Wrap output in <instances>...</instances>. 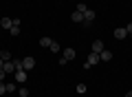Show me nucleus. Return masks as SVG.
<instances>
[{"mask_svg":"<svg viewBox=\"0 0 132 97\" xmlns=\"http://www.w3.org/2000/svg\"><path fill=\"white\" fill-rule=\"evenodd\" d=\"M93 22H95V11L93 9H86L84 11V22H81V24H84V27H90Z\"/></svg>","mask_w":132,"mask_h":97,"instance_id":"obj_1","label":"nucleus"},{"mask_svg":"<svg viewBox=\"0 0 132 97\" xmlns=\"http://www.w3.org/2000/svg\"><path fill=\"white\" fill-rule=\"evenodd\" d=\"M13 79H15L18 84H24V82H27V71H24V69L15 71V73H13Z\"/></svg>","mask_w":132,"mask_h":97,"instance_id":"obj_2","label":"nucleus"},{"mask_svg":"<svg viewBox=\"0 0 132 97\" xmlns=\"http://www.w3.org/2000/svg\"><path fill=\"white\" fill-rule=\"evenodd\" d=\"M33 66H35V60H33V57H22V69L27 71V73L33 69Z\"/></svg>","mask_w":132,"mask_h":97,"instance_id":"obj_3","label":"nucleus"},{"mask_svg":"<svg viewBox=\"0 0 132 97\" xmlns=\"http://www.w3.org/2000/svg\"><path fill=\"white\" fill-rule=\"evenodd\" d=\"M99 62H101V60H99V53H93V51H90V55H88V60H86V64H88V66H97Z\"/></svg>","mask_w":132,"mask_h":97,"instance_id":"obj_4","label":"nucleus"},{"mask_svg":"<svg viewBox=\"0 0 132 97\" xmlns=\"http://www.w3.org/2000/svg\"><path fill=\"white\" fill-rule=\"evenodd\" d=\"M75 57H77V51H75V49H64V60H66V62L75 60Z\"/></svg>","mask_w":132,"mask_h":97,"instance_id":"obj_5","label":"nucleus"},{"mask_svg":"<svg viewBox=\"0 0 132 97\" xmlns=\"http://www.w3.org/2000/svg\"><path fill=\"white\" fill-rule=\"evenodd\" d=\"M99 60H101V62H110V60H112V51H108V49H104V51L99 53Z\"/></svg>","mask_w":132,"mask_h":97,"instance_id":"obj_6","label":"nucleus"},{"mask_svg":"<svg viewBox=\"0 0 132 97\" xmlns=\"http://www.w3.org/2000/svg\"><path fill=\"white\" fill-rule=\"evenodd\" d=\"M112 35H114V40H123V38H128V31L126 29H114Z\"/></svg>","mask_w":132,"mask_h":97,"instance_id":"obj_7","label":"nucleus"},{"mask_svg":"<svg viewBox=\"0 0 132 97\" xmlns=\"http://www.w3.org/2000/svg\"><path fill=\"white\" fill-rule=\"evenodd\" d=\"M104 49H106V46H104V42H101V40H95L93 42V53H101Z\"/></svg>","mask_w":132,"mask_h":97,"instance_id":"obj_8","label":"nucleus"},{"mask_svg":"<svg viewBox=\"0 0 132 97\" xmlns=\"http://www.w3.org/2000/svg\"><path fill=\"white\" fill-rule=\"evenodd\" d=\"M71 20H73V22H77V24L84 22V13H81V11H75V13H71Z\"/></svg>","mask_w":132,"mask_h":97,"instance_id":"obj_9","label":"nucleus"},{"mask_svg":"<svg viewBox=\"0 0 132 97\" xmlns=\"http://www.w3.org/2000/svg\"><path fill=\"white\" fill-rule=\"evenodd\" d=\"M0 27H2V29H11V27H13V20H11V18H2V20H0Z\"/></svg>","mask_w":132,"mask_h":97,"instance_id":"obj_10","label":"nucleus"},{"mask_svg":"<svg viewBox=\"0 0 132 97\" xmlns=\"http://www.w3.org/2000/svg\"><path fill=\"white\" fill-rule=\"evenodd\" d=\"M2 71H5V73H15V66H13V62H5V66H2Z\"/></svg>","mask_w":132,"mask_h":97,"instance_id":"obj_11","label":"nucleus"},{"mask_svg":"<svg viewBox=\"0 0 132 97\" xmlns=\"http://www.w3.org/2000/svg\"><path fill=\"white\" fill-rule=\"evenodd\" d=\"M0 57H2V60H5V62L13 60V57H11V53H9V51H0Z\"/></svg>","mask_w":132,"mask_h":97,"instance_id":"obj_12","label":"nucleus"},{"mask_svg":"<svg viewBox=\"0 0 132 97\" xmlns=\"http://www.w3.org/2000/svg\"><path fill=\"white\" fill-rule=\"evenodd\" d=\"M40 44H42V46H51L53 40H51V38H40Z\"/></svg>","mask_w":132,"mask_h":97,"instance_id":"obj_13","label":"nucleus"},{"mask_svg":"<svg viewBox=\"0 0 132 97\" xmlns=\"http://www.w3.org/2000/svg\"><path fill=\"white\" fill-rule=\"evenodd\" d=\"M77 93H79V95H84L86 91H88V88H86V84H77V88H75Z\"/></svg>","mask_w":132,"mask_h":97,"instance_id":"obj_14","label":"nucleus"},{"mask_svg":"<svg viewBox=\"0 0 132 97\" xmlns=\"http://www.w3.org/2000/svg\"><path fill=\"white\" fill-rule=\"evenodd\" d=\"M9 33H11V35L15 38V35H20L22 31H20V27H11V29H9Z\"/></svg>","mask_w":132,"mask_h":97,"instance_id":"obj_15","label":"nucleus"},{"mask_svg":"<svg viewBox=\"0 0 132 97\" xmlns=\"http://www.w3.org/2000/svg\"><path fill=\"white\" fill-rule=\"evenodd\" d=\"M60 49H62V46H60V44H57V42H55V40H53V44H51V46H48V51H53V53H55V51H60Z\"/></svg>","mask_w":132,"mask_h":97,"instance_id":"obj_16","label":"nucleus"},{"mask_svg":"<svg viewBox=\"0 0 132 97\" xmlns=\"http://www.w3.org/2000/svg\"><path fill=\"white\" fill-rule=\"evenodd\" d=\"M18 95L20 97H29V88H18Z\"/></svg>","mask_w":132,"mask_h":97,"instance_id":"obj_17","label":"nucleus"},{"mask_svg":"<svg viewBox=\"0 0 132 97\" xmlns=\"http://www.w3.org/2000/svg\"><path fill=\"white\" fill-rule=\"evenodd\" d=\"M5 93H7V84L0 82V95H5Z\"/></svg>","mask_w":132,"mask_h":97,"instance_id":"obj_18","label":"nucleus"},{"mask_svg":"<svg viewBox=\"0 0 132 97\" xmlns=\"http://www.w3.org/2000/svg\"><path fill=\"white\" fill-rule=\"evenodd\" d=\"M75 11H81V13H84V11H86V5H84V2H79V5H77V9Z\"/></svg>","mask_w":132,"mask_h":97,"instance_id":"obj_19","label":"nucleus"},{"mask_svg":"<svg viewBox=\"0 0 132 97\" xmlns=\"http://www.w3.org/2000/svg\"><path fill=\"white\" fill-rule=\"evenodd\" d=\"M15 91V84H7V93H13Z\"/></svg>","mask_w":132,"mask_h":97,"instance_id":"obj_20","label":"nucleus"},{"mask_svg":"<svg viewBox=\"0 0 132 97\" xmlns=\"http://www.w3.org/2000/svg\"><path fill=\"white\" fill-rule=\"evenodd\" d=\"M5 77H7V73H5L2 69H0V82H5Z\"/></svg>","mask_w":132,"mask_h":97,"instance_id":"obj_21","label":"nucleus"},{"mask_svg":"<svg viewBox=\"0 0 132 97\" xmlns=\"http://www.w3.org/2000/svg\"><path fill=\"white\" fill-rule=\"evenodd\" d=\"M126 31H128V33H132V22H128V27H126Z\"/></svg>","mask_w":132,"mask_h":97,"instance_id":"obj_22","label":"nucleus"},{"mask_svg":"<svg viewBox=\"0 0 132 97\" xmlns=\"http://www.w3.org/2000/svg\"><path fill=\"white\" fill-rule=\"evenodd\" d=\"M2 66H5V60H2V57H0V69H2Z\"/></svg>","mask_w":132,"mask_h":97,"instance_id":"obj_23","label":"nucleus"},{"mask_svg":"<svg viewBox=\"0 0 132 97\" xmlns=\"http://www.w3.org/2000/svg\"><path fill=\"white\" fill-rule=\"evenodd\" d=\"M126 97H132V91H128V93H126Z\"/></svg>","mask_w":132,"mask_h":97,"instance_id":"obj_24","label":"nucleus"}]
</instances>
